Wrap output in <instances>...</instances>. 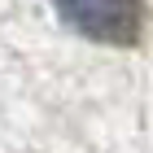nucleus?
Instances as JSON below:
<instances>
[{
    "mask_svg": "<svg viewBox=\"0 0 153 153\" xmlns=\"http://www.w3.org/2000/svg\"><path fill=\"white\" fill-rule=\"evenodd\" d=\"M57 18L92 44L131 48L144 35V0H53Z\"/></svg>",
    "mask_w": 153,
    "mask_h": 153,
    "instance_id": "1",
    "label": "nucleus"
}]
</instances>
